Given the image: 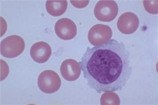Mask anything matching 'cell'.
<instances>
[{"label":"cell","instance_id":"cell-1","mask_svg":"<svg viewBox=\"0 0 158 105\" xmlns=\"http://www.w3.org/2000/svg\"><path fill=\"white\" fill-rule=\"evenodd\" d=\"M131 54L123 42L111 39L88 47L79 63L87 85L98 93L122 90L131 75Z\"/></svg>","mask_w":158,"mask_h":105},{"label":"cell","instance_id":"cell-2","mask_svg":"<svg viewBox=\"0 0 158 105\" xmlns=\"http://www.w3.org/2000/svg\"><path fill=\"white\" fill-rule=\"evenodd\" d=\"M25 47L24 40L17 35H11L1 42V54L7 58H14L23 53Z\"/></svg>","mask_w":158,"mask_h":105},{"label":"cell","instance_id":"cell-3","mask_svg":"<svg viewBox=\"0 0 158 105\" xmlns=\"http://www.w3.org/2000/svg\"><path fill=\"white\" fill-rule=\"evenodd\" d=\"M61 85L60 78L54 71H44L38 78V87L44 93H54L59 90Z\"/></svg>","mask_w":158,"mask_h":105},{"label":"cell","instance_id":"cell-4","mask_svg":"<svg viewBox=\"0 0 158 105\" xmlns=\"http://www.w3.org/2000/svg\"><path fill=\"white\" fill-rule=\"evenodd\" d=\"M118 12V4L114 1H100L95 5L94 14L102 22H110L117 17Z\"/></svg>","mask_w":158,"mask_h":105},{"label":"cell","instance_id":"cell-5","mask_svg":"<svg viewBox=\"0 0 158 105\" xmlns=\"http://www.w3.org/2000/svg\"><path fill=\"white\" fill-rule=\"evenodd\" d=\"M113 31L109 26L97 24L91 27L88 34V39L92 45L98 46L110 40Z\"/></svg>","mask_w":158,"mask_h":105},{"label":"cell","instance_id":"cell-6","mask_svg":"<svg viewBox=\"0 0 158 105\" xmlns=\"http://www.w3.org/2000/svg\"><path fill=\"white\" fill-rule=\"evenodd\" d=\"M139 21L138 16L132 12H126L118 19L117 27L121 33L130 35L137 31L139 27Z\"/></svg>","mask_w":158,"mask_h":105},{"label":"cell","instance_id":"cell-7","mask_svg":"<svg viewBox=\"0 0 158 105\" xmlns=\"http://www.w3.org/2000/svg\"><path fill=\"white\" fill-rule=\"evenodd\" d=\"M55 32L61 39L65 41L71 40L77 35V26L70 19L62 18L58 20L55 24Z\"/></svg>","mask_w":158,"mask_h":105},{"label":"cell","instance_id":"cell-8","mask_svg":"<svg viewBox=\"0 0 158 105\" xmlns=\"http://www.w3.org/2000/svg\"><path fill=\"white\" fill-rule=\"evenodd\" d=\"M81 66L73 59H69L62 62L60 67V73L63 78L67 81H75L81 75Z\"/></svg>","mask_w":158,"mask_h":105},{"label":"cell","instance_id":"cell-9","mask_svg":"<svg viewBox=\"0 0 158 105\" xmlns=\"http://www.w3.org/2000/svg\"><path fill=\"white\" fill-rule=\"evenodd\" d=\"M52 54L51 48L48 43L39 42L33 45L30 49V56L38 63H44L49 60Z\"/></svg>","mask_w":158,"mask_h":105},{"label":"cell","instance_id":"cell-10","mask_svg":"<svg viewBox=\"0 0 158 105\" xmlns=\"http://www.w3.org/2000/svg\"><path fill=\"white\" fill-rule=\"evenodd\" d=\"M68 3L66 1H48L46 2L47 13L54 17L61 16L66 11Z\"/></svg>","mask_w":158,"mask_h":105},{"label":"cell","instance_id":"cell-11","mask_svg":"<svg viewBox=\"0 0 158 105\" xmlns=\"http://www.w3.org/2000/svg\"><path fill=\"white\" fill-rule=\"evenodd\" d=\"M120 103L119 97L113 92H105L101 96V105H119Z\"/></svg>","mask_w":158,"mask_h":105},{"label":"cell","instance_id":"cell-12","mask_svg":"<svg viewBox=\"0 0 158 105\" xmlns=\"http://www.w3.org/2000/svg\"><path fill=\"white\" fill-rule=\"evenodd\" d=\"M143 6L146 11L152 14H158V1H145L143 2Z\"/></svg>","mask_w":158,"mask_h":105},{"label":"cell","instance_id":"cell-13","mask_svg":"<svg viewBox=\"0 0 158 105\" xmlns=\"http://www.w3.org/2000/svg\"><path fill=\"white\" fill-rule=\"evenodd\" d=\"M89 1H70V3L73 4L74 7L78 8H82L86 7L88 5Z\"/></svg>","mask_w":158,"mask_h":105}]
</instances>
